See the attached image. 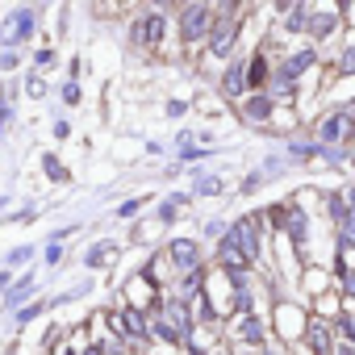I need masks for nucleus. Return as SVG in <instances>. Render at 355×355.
Instances as JSON below:
<instances>
[{
  "label": "nucleus",
  "mask_w": 355,
  "mask_h": 355,
  "mask_svg": "<svg viewBox=\"0 0 355 355\" xmlns=\"http://www.w3.org/2000/svg\"><path fill=\"white\" fill-rule=\"evenodd\" d=\"M30 255H34V247H17V251H13V255H9V263H13V268H17V263H26V259H30Z\"/></svg>",
  "instance_id": "obj_3"
},
{
  "label": "nucleus",
  "mask_w": 355,
  "mask_h": 355,
  "mask_svg": "<svg viewBox=\"0 0 355 355\" xmlns=\"http://www.w3.org/2000/svg\"><path fill=\"white\" fill-rule=\"evenodd\" d=\"M38 318V305H26L21 313H17V326H26V322H34Z\"/></svg>",
  "instance_id": "obj_5"
},
{
  "label": "nucleus",
  "mask_w": 355,
  "mask_h": 355,
  "mask_svg": "<svg viewBox=\"0 0 355 355\" xmlns=\"http://www.w3.org/2000/svg\"><path fill=\"white\" fill-rule=\"evenodd\" d=\"M9 67H17V55L5 46V51H0V71H9Z\"/></svg>",
  "instance_id": "obj_4"
},
{
  "label": "nucleus",
  "mask_w": 355,
  "mask_h": 355,
  "mask_svg": "<svg viewBox=\"0 0 355 355\" xmlns=\"http://www.w3.org/2000/svg\"><path fill=\"white\" fill-rule=\"evenodd\" d=\"M30 293H34V280L26 276V280H21L17 288H9V293H5V305H9V309H17V305H21V301L30 297Z\"/></svg>",
  "instance_id": "obj_2"
},
{
  "label": "nucleus",
  "mask_w": 355,
  "mask_h": 355,
  "mask_svg": "<svg viewBox=\"0 0 355 355\" xmlns=\"http://www.w3.org/2000/svg\"><path fill=\"white\" fill-rule=\"evenodd\" d=\"M34 34V13L30 9H17L13 17H9V26L0 30V38H5V46L13 51V42H21V38H30Z\"/></svg>",
  "instance_id": "obj_1"
}]
</instances>
